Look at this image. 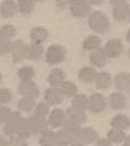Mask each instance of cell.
I'll return each mask as SVG.
<instances>
[{
	"mask_svg": "<svg viewBox=\"0 0 130 146\" xmlns=\"http://www.w3.org/2000/svg\"><path fill=\"white\" fill-rule=\"evenodd\" d=\"M87 24L89 27L97 34H104L111 27V23H109V19L107 18L104 12L95 10L90 13L89 18H87Z\"/></svg>",
	"mask_w": 130,
	"mask_h": 146,
	"instance_id": "1",
	"label": "cell"
},
{
	"mask_svg": "<svg viewBox=\"0 0 130 146\" xmlns=\"http://www.w3.org/2000/svg\"><path fill=\"white\" fill-rule=\"evenodd\" d=\"M67 50L66 48L59 45V44H53L50 45L45 51V60L48 64H59L66 59Z\"/></svg>",
	"mask_w": 130,
	"mask_h": 146,
	"instance_id": "2",
	"label": "cell"
},
{
	"mask_svg": "<svg viewBox=\"0 0 130 146\" xmlns=\"http://www.w3.org/2000/svg\"><path fill=\"white\" fill-rule=\"evenodd\" d=\"M68 7L70 13L75 18H85L92 12V6L87 0H71Z\"/></svg>",
	"mask_w": 130,
	"mask_h": 146,
	"instance_id": "3",
	"label": "cell"
},
{
	"mask_svg": "<svg viewBox=\"0 0 130 146\" xmlns=\"http://www.w3.org/2000/svg\"><path fill=\"white\" fill-rule=\"evenodd\" d=\"M61 130L68 136L70 146H81L80 134L81 131H82V125L81 124L67 120V122L65 123V125L62 127Z\"/></svg>",
	"mask_w": 130,
	"mask_h": 146,
	"instance_id": "4",
	"label": "cell"
},
{
	"mask_svg": "<svg viewBox=\"0 0 130 146\" xmlns=\"http://www.w3.org/2000/svg\"><path fill=\"white\" fill-rule=\"evenodd\" d=\"M113 6L111 14L116 21L123 22L129 18L130 5L126 0H111L109 1Z\"/></svg>",
	"mask_w": 130,
	"mask_h": 146,
	"instance_id": "5",
	"label": "cell"
},
{
	"mask_svg": "<svg viewBox=\"0 0 130 146\" xmlns=\"http://www.w3.org/2000/svg\"><path fill=\"white\" fill-rule=\"evenodd\" d=\"M23 120H24V117L22 116V113L20 111H13L11 117L9 118V120L5 123V125L2 128L3 134L7 136H10V137L14 136Z\"/></svg>",
	"mask_w": 130,
	"mask_h": 146,
	"instance_id": "6",
	"label": "cell"
},
{
	"mask_svg": "<svg viewBox=\"0 0 130 146\" xmlns=\"http://www.w3.org/2000/svg\"><path fill=\"white\" fill-rule=\"evenodd\" d=\"M18 93L21 97H29L36 99L39 96V87L32 81H21L18 85Z\"/></svg>",
	"mask_w": 130,
	"mask_h": 146,
	"instance_id": "7",
	"label": "cell"
},
{
	"mask_svg": "<svg viewBox=\"0 0 130 146\" xmlns=\"http://www.w3.org/2000/svg\"><path fill=\"white\" fill-rule=\"evenodd\" d=\"M26 122H27V125H29L32 135L42 134L44 131H46L48 129L47 118H42V117L32 115L29 118H26Z\"/></svg>",
	"mask_w": 130,
	"mask_h": 146,
	"instance_id": "8",
	"label": "cell"
},
{
	"mask_svg": "<svg viewBox=\"0 0 130 146\" xmlns=\"http://www.w3.org/2000/svg\"><path fill=\"white\" fill-rule=\"evenodd\" d=\"M107 107V98L101 93H94L89 97L87 109L93 113H101Z\"/></svg>",
	"mask_w": 130,
	"mask_h": 146,
	"instance_id": "9",
	"label": "cell"
},
{
	"mask_svg": "<svg viewBox=\"0 0 130 146\" xmlns=\"http://www.w3.org/2000/svg\"><path fill=\"white\" fill-rule=\"evenodd\" d=\"M27 48H29V45L21 39H17L13 42L11 58L14 63H20L27 58Z\"/></svg>",
	"mask_w": 130,
	"mask_h": 146,
	"instance_id": "10",
	"label": "cell"
},
{
	"mask_svg": "<svg viewBox=\"0 0 130 146\" xmlns=\"http://www.w3.org/2000/svg\"><path fill=\"white\" fill-rule=\"evenodd\" d=\"M103 48L105 50L107 58L115 59L124 52V43L119 38H111L106 42L105 46Z\"/></svg>",
	"mask_w": 130,
	"mask_h": 146,
	"instance_id": "11",
	"label": "cell"
},
{
	"mask_svg": "<svg viewBox=\"0 0 130 146\" xmlns=\"http://www.w3.org/2000/svg\"><path fill=\"white\" fill-rule=\"evenodd\" d=\"M48 127L51 129H60L67 122V115L66 111L61 108H54L50 110L48 116Z\"/></svg>",
	"mask_w": 130,
	"mask_h": 146,
	"instance_id": "12",
	"label": "cell"
},
{
	"mask_svg": "<svg viewBox=\"0 0 130 146\" xmlns=\"http://www.w3.org/2000/svg\"><path fill=\"white\" fill-rule=\"evenodd\" d=\"M44 99L45 103L49 106H58L63 102V95L59 88L56 87H48L44 93Z\"/></svg>",
	"mask_w": 130,
	"mask_h": 146,
	"instance_id": "13",
	"label": "cell"
},
{
	"mask_svg": "<svg viewBox=\"0 0 130 146\" xmlns=\"http://www.w3.org/2000/svg\"><path fill=\"white\" fill-rule=\"evenodd\" d=\"M107 105L113 110H121L127 105V98L124 93L114 92L107 98Z\"/></svg>",
	"mask_w": 130,
	"mask_h": 146,
	"instance_id": "14",
	"label": "cell"
},
{
	"mask_svg": "<svg viewBox=\"0 0 130 146\" xmlns=\"http://www.w3.org/2000/svg\"><path fill=\"white\" fill-rule=\"evenodd\" d=\"M113 83L117 92H120V93L130 92V73H118L113 80Z\"/></svg>",
	"mask_w": 130,
	"mask_h": 146,
	"instance_id": "15",
	"label": "cell"
},
{
	"mask_svg": "<svg viewBox=\"0 0 130 146\" xmlns=\"http://www.w3.org/2000/svg\"><path fill=\"white\" fill-rule=\"evenodd\" d=\"M65 81H66V73L60 68H54L47 76V82L50 87L59 88Z\"/></svg>",
	"mask_w": 130,
	"mask_h": 146,
	"instance_id": "16",
	"label": "cell"
},
{
	"mask_svg": "<svg viewBox=\"0 0 130 146\" xmlns=\"http://www.w3.org/2000/svg\"><path fill=\"white\" fill-rule=\"evenodd\" d=\"M99 140V133L97 131L92 127H82V131L80 134V143L81 146L90 145L95 143Z\"/></svg>",
	"mask_w": 130,
	"mask_h": 146,
	"instance_id": "17",
	"label": "cell"
},
{
	"mask_svg": "<svg viewBox=\"0 0 130 146\" xmlns=\"http://www.w3.org/2000/svg\"><path fill=\"white\" fill-rule=\"evenodd\" d=\"M107 55H106L104 48L99 47V49L94 50L92 52H90V57H89V60L90 63L93 66V68H103L107 62Z\"/></svg>",
	"mask_w": 130,
	"mask_h": 146,
	"instance_id": "18",
	"label": "cell"
},
{
	"mask_svg": "<svg viewBox=\"0 0 130 146\" xmlns=\"http://www.w3.org/2000/svg\"><path fill=\"white\" fill-rule=\"evenodd\" d=\"M18 12V3L13 0H5L0 3V15L3 19H10Z\"/></svg>",
	"mask_w": 130,
	"mask_h": 146,
	"instance_id": "19",
	"label": "cell"
},
{
	"mask_svg": "<svg viewBox=\"0 0 130 146\" xmlns=\"http://www.w3.org/2000/svg\"><path fill=\"white\" fill-rule=\"evenodd\" d=\"M48 36H49V32L44 26H35L30 32V38H31L32 43L34 44L42 45L44 42L47 40Z\"/></svg>",
	"mask_w": 130,
	"mask_h": 146,
	"instance_id": "20",
	"label": "cell"
},
{
	"mask_svg": "<svg viewBox=\"0 0 130 146\" xmlns=\"http://www.w3.org/2000/svg\"><path fill=\"white\" fill-rule=\"evenodd\" d=\"M97 71L96 69L93 67H82L78 72V79L80 80L82 83H92L96 79V75H97Z\"/></svg>",
	"mask_w": 130,
	"mask_h": 146,
	"instance_id": "21",
	"label": "cell"
},
{
	"mask_svg": "<svg viewBox=\"0 0 130 146\" xmlns=\"http://www.w3.org/2000/svg\"><path fill=\"white\" fill-rule=\"evenodd\" d=\"M94 83H95V86H96L97 90H107L113 84V79H111V75L108 72L102 71V72L97 73Z\"/></svg>",
	"mask_w": 130,
	"mask_h": 146,
	"instance_id": "22",
	"label": "cell"
},
{
	"mask_svg": "<svg viewBox=\"0 0 130 146\" xmlns=\"http://www.w3.org/2000/svg\"><path fill=\"white\" fill-rule=\"evenodd\" d=\"M111 125L113 129H117L125 131L130 127V119L129 117L125 113H118L113 117L111 121Z\"/></svg>",
	"mask_w": 130,
	"mask_h": 146,
	"instance_id": "23",
	"label": "cell"
},
{
	"mask_svg": "<svg viewBox=\"0 0 130 146\" xmlns=\"http://www.w3.org/2000/svg\"><path fill=\"white\" fill-rule=\"evenodd\" d=\"M101 44H102L101 37L99 35H96V34H91V35L87 36V38L83 40L82 47H83L84 50L92 52V51H94V50H96V49H99L101 47Z\"/></svg>",
	"mask_w": 130,
	"mask_h": 146,
	"instance_id": "24",
	"label": "cell"
},
{
	"mask_svg": "<svg viewBox=\"0 0 130 146\" xmlns=\"http://www.w3.org/2000/svg\"><path fill=\"white\" fill-rule=\"evenodd\" d=\"M87 105H89V97L84 94H77L72 100H71V108H73L74 110L78 111H82L85 112V110L87 109Z\"/></svg>",
	"mask_w": 130,
	"mask_h": 146,
	"instance_id": "25",
	"label": "cell"
},
{
	"mask_svg": "<svg viewBox=\"0 0 130 146\" xmlns=\"http://www.w3.org/2000/svg\"><path fill=\"white\" fill-rule=\"evenodd\" d=\"M66 115H67V120L75 122V123L81 124V125H82L83 123H85L87 120V116L85 112L74 110L73 108H71V107H69L68 109L66 110Z\"/></svg>",
	"mask_w": 130,
	"mask_h": 146,
	"instance_id": "26",
	"label": "cell"
},
{
	"mask_svg": "<svg viewBox=\"0 0 130 146\" xmlns=\"http://www.w3.org/2000/svg\"><path fill=\"white\" fill-rule=\"evenodd\" d=\"M44 52H45V50H44L43 45L31 43L29 45V48H27V58L26 59L32 61L38 60L44 55Z\"/></svg>",
	"mask_w": 130,
	"mask_h": 146,
	"instance_id": "27",
	"label": "cell"
},
{
	"mask_svg": "<svg viewBox=\"0 0 130 146\" xmlns=\"http://www.w3.org/2000/svg\"><path fill=\"white\" fill-rule=\"evenodd\" d=\"M36 106L35 99L29 97H21L17 103V108L20 112H31Z\"/></svg>",
	"mask_w": 130,
	"mask_h": 146,
	"instance_id": "28",
	"label": "cell"
},
{
	"mask_svg": "<svg viewBox=\"0 0 130 146\" xmlns=\"http://www.w3.org/2000/svg\"><path fill=\"white\" fill-rule=\"evenodd\" d=\"M60 92L62 93L63 97L73 98L78 94V86L71 81H65L59 87Z\"/></svg>",
	"mask_w": 130,
	"mask_h": 146,
	"instance_id": "29",
	"label": "cell"
},
{
	"mask_svg": "<svg viewBox=\"0 0 130 146\" xmlns=\"http://www.w3.org/2000/svg\"><path fill=\"white\" fill-rule=\"evenodd\" d=\"M106 139L109 141L111 144H120V143H124L125 139H126V133H125V131L111 128L107 132Z\"/></svg>",
	"mask_w": 130,
	"mask_h": 146,
	"instance_id": "30",
	"label": "cell"
},
{
	"mask_svg": "<svg viewBox=\"0 0 130 146\" xmlns=\"http://www.w3.org/2000/svg\"><path fill=\"white\" fill-rule=\"evenodd\" d=\"M17 35V29L12 24H6L0 26V39L11 42Z\"/></svg>",
	"mask_w": 130,
	"mask_h": 146,
	"instance_id": "31",
	"label": "cell"
},
{
	"mask_svg": "<svg viewBox=\"0 0 130 146\" xmlns=\"http://www.w3.org/2000/svg\"><path fill=\"white\" fill-rule=\"evenodd\" d=\"M38 143L41 146H55V131L47 129L39 134Z\"/></svg>",
	"mask_w": 130,
	"mask_h": 146,
	"instance_id": "32",
	"label": "cell"
},
{
	"mask_svg": "<svg viewBox=\"0 0 130 146\" xmlns=\"http://www.w3.org/2000/svg\"><path fill=\"white\" fill-rule=\"evenodd\" d=\"M17 3H18V11L23 15H30L36 5L34 0H19Z\"/></svg>",
	"mask_w": 130,
	"mask_h": 146,
	"instance_id": "33",
	"label": "cell"
},
{
	"mask_svg": "<svg viewBox=\"0 0 130 146\" xmlns=\"http://www.w3.org/2000/svg\"><path fill=\"white\" fill-rule=\"evenodd\" d=\"M17 74L20 81H32L35 76V69L32 66H23L19 68Z\"/></svg>",
	"mask_w": 130,
	"mask_h": 146,
	"instance_id": "34",
	"label": "cell"
},
{
	"mask_svg": "<svg viewBox=\"0 0 130 146\" xmlns=\"http://www.w3.org/2000/svg\"><path fill=\"white\" fill-rule=\"evenodd\" d=\"M50 113V106L48 104H46L45 102L36 104L35 108L33 110V115L38 117H42V118H47Z\"/></svg>",
	"mask_w": 130,
	"mask_h": 146,
	"instance_id": "35",
	"label": "cell"
},
{
	"mask_svg": "<svg viewBox=\"0 0 130 146\" xmlns=\"http://www.w3.org/2000/svg\"><path fill=\"white\" fill-rule=\"evenodd\" d=\"M31 135H32V133H31V131H30V129H29V125H27L26 118H24V120L21 123V125H20V128H19L18 132L15 134V136H18L19 139H21V140L26 141L27 139L31 137Z\"/></svg>",
	"mask_w": 130,
	"mask_h": 146,
	"instance_id": "36",
	"label": "cell"
},
{
	"mask_svg": "<svg viewBox=\"0 0 130 146\" xmlns=\"http://www.w3.org/2000/svg\"><path fill=\"white\" fill-rule=\"evenodd\" d=\"M55 146H70L68 136L62 130H58L55 132Z\"/></svg>",
	"mask_w": 130,
	"mask_h": 146,
	"instance_id": "37",
	"label": "cell"
},
{
	"mask_svg": "<svg viewBox=\"0 0 130 146\" xmlns=\"http://www.w3.org/2000/svg\"><path fill=\"white\" fill-rule=\"evenodd\" d=\"M13 98V94L11 90L7 88V87H2L0 88V103L2 106H7L8 104L11 103Z\"/></svg>",
	"mask_w": 130,
	"mask_h": 146,
	"instance_id": "38",
	"label": "cell"
},
{
	"mask_svg": "<svg viewBox=\"0 0 130 146\" xmlns=\"http://www.w3.org/2000/svg\"><path fill=\"white\" fill-rule=\"evenodd\" d=\"M13 110L8 106H0V123H6L12 115Z\"/></svg>",
	"mask_w": 130,
	"mask_h": 146,
	"instance_id": "39",
	"label": "cell"
},
{
	"mask_svg": "<svg viewBox=\"0 0 130 146\" xmlns=\"http://www.w3.org/2000/svg\"><path fill=\"white\" fill-rule=\"evenodd\" d=\"M11 50H12V42L0 39V56L11 54Z\"/></svg>",
	"mask_w": 130,
	"mask_h": 146,
	"instance_id": "40",
	"label": "cell"
},
{
	"mask_svg": "<svg viewBox=\"0 0 130 146\" xmlns=\"http://www.w3.org/2000/svg\"><path fill=\"white\" fill-rule=\"evenodd\" d=\"M8 146H27V143H26V141L21 140L18 136L14 135L8 140Z\"/></svg>",
	"mask_w": 130,
	"mask_h": 146,
	"instance_id": "41",
	"label": "cell"
},
{
	"mask_svg": "<svg viewBox=\"0 0 130 146\" xmlns=\"http://www.w3.org/2000/svg\"><path fill=\"white\" fill-rule=\"evenodd\" d=\"M95 146H114L107 139H99L95 142Z\"/></svg>",
	"mask_w": 130,
	"mask_h": 146,
	"instance_id": "42",
	"label": "cell"
},
{
	"mask_svg": "<svg viewBox=\"0 0 130 146\" xmlns=\"http://www.w3.org/2000/svg\"><path fill=\"white\" fill-rule=\"evenodd\" d=\"M56 6H57L58 9L63 10V9H66V8L69 6V1H66V0H58V1H56Z\"/></svg>",
	"mask_w": 130,
	"mask_h": 146,
	"instance_id": "43",
	"label": "cell"
},
{
	"mask_svg": "<svg viewBox=\"0 0 130 146\" xmlns=\"http://www.w3.org/2000/svg\"><path fill=\"white\" fill-rule=\"evenodd\" d=\"M0 146H8V140L1 134H0Z\"/></svg>",
	"mask_w": 130,
	"mask_h": 146,
	"instance_id": "44",
	"label": "cell"
},
{
	"mask_svg": "<svg viewBox=\"0 0 130 146\" xmlns=\"http://www.w3.org/2000/svg\"><path fill=\"white\" fill-rule=\"evenodd\" d=\"M89 2H90L91 6H99L103 2V0H90Z\"/></svg>",
	"mask_w": 130,
	"mask_h": 146,
	"instance_id": "45",
	"label": "cell"
},
{
	"mask_svg": "<svg viewBox=\"0 0 130 146\" xmlns=\"http://www.w3.org/2000/svg\"><path fill=\"white\" fill-rule=\"evenodd\" d=\"M124 146H130V135H126V139L124 141Z\"/></svg>",
	"mask_w": 130,
	"mask_h": 146,
	"instance_id": "46",
	"label": "cell"
},
{
	"mask_svg": "<svg viewBox=\"0 0 130 146\" xmlns=\"http://www.w3.org/2000/svg\"><path fill=\"white\" fill-rule=\"evenodd\" d=\"M126 40H127V42H128V43L130 44V29L128 30L127 34H126Z\"/></svg>",
	"mask_w": 130,
	"mask_h": 146,
	"instance_id": "47",
	"label": "cell"
},
{
	"mask_svg": "<svg viewBox=\"0 0 130 146\" xmlns=\"http://www.w3.org/2000/svg\"><path fill=\"white\" fill-rule=\"evenodd\" d=\"M1 82H2V74L0 72V84H1Z\"/></svg>",
	"mask_w": 130,
	"mask_h": 146,
	"instance_id": "48",
	"label": "cell"
},
{
	"mask_svg": "<svg viewBox=\"0 0 130 146\" xmlns=\"http://www.w3.org/2000/svg\"><path fill=\"white\" fill-rule=\"evenodd\" d=\"M128 57H129V59H130V48L128 49Z\"/></svg>",
	"mask_w": 130,
	"mask_h": 146,
	"instance_id": "49",
	"label": "cell"
},
{
	"mask_svg": "<svg viewBox=\"0 0 130 146\" xmlns=\"http://www.w3.org/2000/svg\"><path fill=\"white\" fill-rule=\"evenodd\" d=\"M128 19H129V21H130V9H129V18Z\"/></svg>",
	"mask_w": 130,
	"mask_h": 146,
	"instance_id": "50",
	"label": "cell"
},
{
	"mask_svg": "<svg viewBox=\"0 0 130 146\" xmlns=\"http://www.w3.org/2000/svg\"><path fill=\"white\" fill-rule=\"evenodd\" d=\"M0 106H2V105H1V103H0Z\"/></svg>",
	"mask_w": 130,
	"mask_h": 146,
	"instance_id": "51",
	"label": "cell"
},
{
	"mask_svg": "<svg viewBox=\"0 0 130 146\" xmlns=\"http://www.w3.org/2000/svg\"><path fill=\"white\" fill-rule=\"evenodd\" d=\"M129 93H130V92H129Z\"/></svg>",
	"mask_w": 130,
	"mask_h": 146,
	"instance_id": "52",
	"label": "cell"
}]
</instances>
